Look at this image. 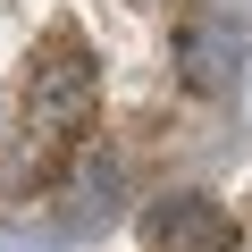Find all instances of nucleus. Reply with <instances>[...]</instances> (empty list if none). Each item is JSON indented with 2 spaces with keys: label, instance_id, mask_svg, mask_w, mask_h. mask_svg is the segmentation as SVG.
Wrapping results in <instances>:
<instances>
[{
  "label": "nucleus",
  "instance_id": "obj_2",
  "mask_svg": "<svg viewBox=\"0 0 252 252\" xmlns=\"http://www.w3.org/2000/svg\"><path fill=\"white\" fill-rule=\"evenodd\" d=\"M177 76H185V93H202V101H227L235 93V76H244V34L219 17V9H193L185 26H177Z\"/></svg>",
  "mask_w": 252,
  "mask_h": 252
},
{
  "label": "nucleus",
  "instance_id": "obj_4",
  "mask_svg": "<svg viewBox=\"0 0 252 252\" xmlns=\"http://www.w3.org/2000/svg\"><path fill=\"white\" fill-rule=\"evenodd\" d=\"M143 9H152V0H143Z\"/></svg>",
  "mask_w": 252,
  "mask_h": 252
},
{
  "label": "nucleus",
  "instance_id": "obj_1",
  "mask_svg": "<svg viewBox=\"0 0 252 252\" xmlns=\"http://www.w3.org/2000/svg\"><path fill=\"white\" fill-rule=\"evenodd\" d=\"M93 109H101V59L84 51L76 26H51L42 51L26 59V126L59 152V143H76L93 126Z\"/></svg>",
  "mask_w": 252,
  "mask_h": 252
},
{
  "label": "nucleus",
  "instance_id": "obj_3",
  "mask_svg": "<svg viewBox=\"0 0 252 252\" xmlns=\"http://www.w3.org/2000/svg\"><path fill=\"white\" fill-rule=\"evenodd\" d=\"M143 252H235V219L210 193H168L143 210Z\"/></svg>",
  "mask_w": 252,
  "mask_h": 252
}]
</instances>
